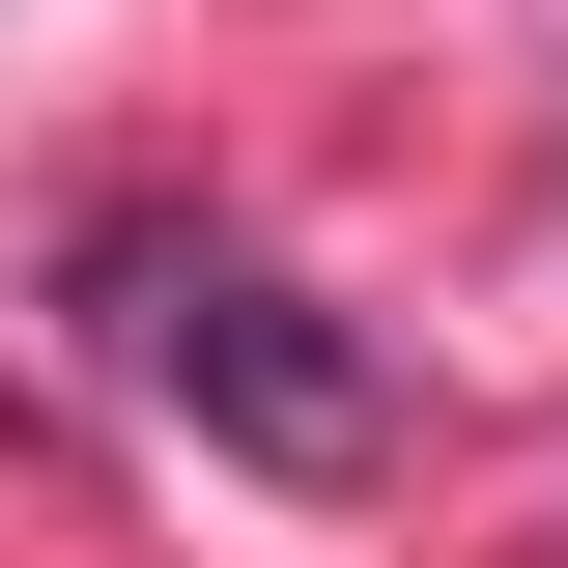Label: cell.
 <instances>
[{"label":"cell","instance_id":"1","mask_svg":"<svg viewBox=\"0 0 568 568\" xmlns=\"http://www.w3.org/2000/svg\"><path fill=\"white\" fill-rule=\"evenodd\" d=\"M114 284H142V369H171V426H200V455H256V484H369V455H398L369 342H342L284 256H114Z\"/></svg>","mask_w":568,"mask_h":568}]
</instances>
